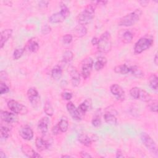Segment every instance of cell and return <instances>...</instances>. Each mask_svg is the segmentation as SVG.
I'll return each mask as SVG.
<instances>
[{"mask_svg": "<svg viewBox=\"0 0 158 158\" xmlns=\"http://www.w3.org/2000/svg\"><path fill=\"white\" fill-rule=\"evenodd\" d=\"M154 64L157 65V64H158V57H157V54L156 53L155 54V56H154Z\"/></svg>", "mask_w": 158, "mask_h": 158, "instance_id": "cell-50", "label": "cell"}, {"mask_svg": "<svg viewBox=\"0 0 158 158\" xmlns=\"http://www.w3.org/2000/svg\"><path fill=\"white\" fill-rule=\"evenodd\" d=\"M68 72L71 78V82L73 86H78L80 83V75L77 69L73 66L68 68Z\"/></svg>", "mask_w": 158, "mask_h": 158, "instance_id": "cell-9", "label": "cell"}, {"mask_svg": "<svg viewBox=\"0 0 158 158\" xmlns=\"http://www.w3.org/2000/svg\"><path fill=\"white\" fill-rule=\"evenodd\" d=\"M144 102H149L152 99V97L151 95L145 90L139 88V95H138V99Z\"/></svg>", "mask_w": 158, "mask_h": 158, "instance_id": "cell-27", "label": "cell"}, {"mask_svg": "<svg viewBox=\"0 0 158 158\" xmlns=\"http://www.w3.org/2000/svg\"><path fill=\"white\" fill-rule=\"evenodd\" d=\"M133 38V35L129 30H126L122 35V41L124 43H130Z\"/></svg>", "mask_w": 158, "mask_h": 158, "instance_id": "cell-31", "label": "cell"}, {"mask_svg": "<svg viewBox=\"0 0 158 158\" xmlns=\"http://www.w3.org/2000/svg\"><path fill=\"white\" fill-rule=\"evenodd\" d=\"M9 91V86L2 81H1L0 83V94H3L5 93H7Z\"/></svg>", "mask_w": 158, "mask_h": 158, "instance_id": "cell-39", "label": "cell"}, {"mask_svg": "<svg viewBox=\"0 0 158 158\" xmlns=\"http://www.w3.org/2000/svg\"><path fill=\"white\" fill-rule=\"evenodd\" d=\"M10 130L9 128L1 125V137L2 138H7L10 136Z\"/></svg>", "mask_w": 158, "mask_h": 158, "instance_id": "cell-34", "label": "cell"}, {"mask_svg": "<svg viewBox=\"0 0 158 158\" xmlns=\"http://www.w3.org/2000/svg\"><path fill=\"white\" fill-rule=\"evenodd\" d=\"M61 96H62V98L65 100H70L72 98V94L71 93L66 92V91L62 93Z\"/></svg>", "mask_w": 158, "mask_h": 158, "instance_id": "cell-43", "label": "cell"}, {"mask_svg": "<svg viewBox=\"0 0 158 158\" xmlns=\"http://www.w3.org/2000/svg\"><path fill=\"white\" fill-rule=\"evenodd\" d=\"M49 125V118L48 117H43L38 122V128L41 133L46 134L48 130Z\"/></svg>", "mask_w": 158, "mask_h": 158, "instance_id": "cell-15", "label": "cell"}, {"mask_svg": "<svg viewBox=\"0 0 158 158\" xmlns=\"http://www.w3.org/2000/svg\"><path fill=\"white\" fill-rule=\"evenodd\" d=\"M73 33L77 37H83L86 35L87 33V29L85 26L78 25L74 28Z\"/></svg>", "mask_w": 158, "mask_h": 158, "instance_id": "cell-23", "label": "cell"}, {"mask_svg": "<svg viewBox=\"0 0 158 158\" xmlns=\"http://www.w3.org/2000/svg\"><path fill=\"white\" fill-rule=\"evenodd\" d=\"M93 64V59L89 57H86L83 60L81 63V75L84 79H87L89 77Z\"/></svg>", "mask_w": 158, "mask_h": 158, "instance_id": "cell-7", "label": "cell"}, {"mask_svg": "<svg viewBox=\"0 0 158 158\" xmlns=\"http://www.w3.org/2000/svg\"><path fill=\"white\" fill-rule=\"evenodd\" d=\"M139 2L142 6H146L149 4V1H139Z\"/></svg>", "mask_w": 158, "mask_h": 158, "instance_id": "cell-49", "label": "cell"}, {"mask_svg": "<svg viewBox=\"0 0 158 158\" xmlns=\"http://www.w3.org/2000/svg\"><path fill=\"white\" fill-rule=\"evenodd\" d=\"M116 157H123V155L122 154V152L121 151L120 149H118L116 152Z\"/></svg>", "mask_w": 158, "mask_h": 158, "instance_id": "cell-48", "label": "cell"}, {"mask_svg": "<svg viewBox=\"0 0 158 158\" xmlns=\"http://www.w3.org/2000/svg\"><path fill=\"white\" fill-rule=\"evenodd\" d=\"M60 13L65 17L67 18L69 15H70V11H69V8L66 6V5L62 2L60 3Z\"/></svg>", "mask_w": 158, "mask_h": 158, "instance_id": "cell-36", "label": "cell"}, {"mask_svg": "<svg viewBox=\"0 0 158 158\" xmlns=\"http://www.w3.org/2000/svg\"><path fill=\"white\" fill-rule=\"evenodd\" d=\"M112 94L115 95L118 100L123 101L125 99V92L122 88L117 84H113L110 87Z\"/></svg>", "mask_w": 158, "mask_h": 158, "instance_id": "cell-13", "label": "cell"}, {"mask_svg": "<svg viewBox=\"0 0 158 158\" xmlns=\"http://www.w3.org/2000/svg\"><path fill=\"white\" fill-rule=\"evenodd\" d=\"M0 116L1 120L7 123H11L17 122L18 121L19 117L15 113H12L7 111L1 110L0 112Z\"/></svg>", "mask_w": 158, "mask_h": 158, "instance_id": "cell-10", "label": "cell"}, {"mask_svg": "<svg viewBox=\"0 0 158 158\" xmlns=\"http://www.w3.org/2000/svg\"><path fill=\"white\" fill-rule=\"evenodd\" d=\"M51 31V28L49 25L46 24L44 25H43L41 28V33L43 35H47L48 33H49Z\"/></svg>", "mask_w": 158, "mask_h": 158, "instance_id": "cell-42", "label": "cell"}, {"mask_svg": "<svg viewBox=\"0 0 158 158\" xmlns=\"http://www.w3.org/2000/svg\"><path fill=\"white\" fill-rule=\"evenodd\" d=\"M24 48H18L16 49L13 53V58L15 60H17L19 58H20L22 57V56L23 55V52H24Z\"/></svg>", "mask_w": 158, "mask_h": 158, "instance_id": "cell-37", "label": "cell"}, {"mask_svg": "<svg viewBox=\"0 0 158 158\" xmlns=\"http://www.w3.org/2000/svg\"><path fill=\"white\" fill-rule=\"evenodd\" d=\"M21 149H22V152L25 155L27 156V157H33V158H35V157H41L40 154H38L37 152H36L33 149V148L30 146L28 144H24L21 147Z\"/></svg>", "mask_w": 158, "mask_h": 158, "instance_id": "cell-14", "label": "cell"}, {"mask_svg": "<svg viewBox=\"0 0 158 158\" xmlns=\"http://www.w3.org/2000/svg\"><path fill=\"white\" fill-rule=\"evenodd\" d=\"M78 140L81 144L86 146H90L92 143L91 139L87 135L84 133H81L78 135Z\"/></svg>", "mask_w": 158, "mask_h": 158, "instance_id": "cell-21", "label": "cell"}, {"mask_svg": "<svg viewBox=\"0 0 158 158\" xmlns=\"http://www.w3.org/2000/svg\"><path fill=\"white\" fill-rule=\"evenodd\" d=\"M97 45L98 51L101 52L107 53L111 50L112 40L109 31H105L101 35Z\"/></svg>", "mask_w": 158, "mask_h": 158, "instance_id": "cell-3", "label": "cell"}, {"mask_svg": "<svg viewBox=\"0 0 158 158\" xmlns=\"http://www.w3.org/2000/svg\"><path fill=\"white\" fill-rule=\"evenodd\" d=\"M28 49L32 52H36L39 49L40 46L38 43L33 39H30L27 43Z\"/></svg>", "mask_w": 158, "mask_h": 158, "instance_id": "cell-26", "label": "cell"}, {"mask_svg": "<svg viewBox=\"0 0 158 158\" xmlns=\"http://www.w3.org/2000/svg\"><path fill=\"white\" fill-rule=\"evenodd\" d=\"M67 109L71 117L75 120L79 121L81 118V113L78 109L75 107V106L72 102H69L67 104Z\"/></svg>", "mask_w": 158, "mask_h": 158, "instance_id": "cell-11", "label": "cell"}, {"mask_svg": "<svg viewBox=\"0 0 158 158\" xmlns=\"http://www.w3.org/2000/svg\"><path fill=\"white\" fill-rule=\"evenodd\" d=\"M44 111L48 116H52L54 114V109L49 101H47L44 106Z\"/></svg>", "mask_w": 158, "mask_h": 158, "instance_id": "cell-33", "label": "cell"}, {"mask_svg": "<svg viewBox=\"0 0 158 158\" xmlns=\"http://www.w3.org/2000/svg\"><path fill=\"white\" fill-rule=\"evenodd\" d=\"M99 41V38L97 37H93L91 40V43L93 45H97Z\"/></svg>", "mask_w": 158, "mask_h": 158, "instance_id": "cell-47", "label": "cell"}, {"mask_svg": "<svg viewBox=\"0 0 158 158\" xmlns=\"http://www.w3.org/2000/svg\"><path fill=\"white\" fill-rule=\"evenodd\" d=\"M0 157L1 158H6V156L5 153L2 150L0 151Z\"/></svg>", "mask_w": 158, "mask_h": 158, "instance_id": "cell-51", "label": "cell"}, {"mask_svg": "<svg viewBox=\"0 0 158 158\" xmlns=\"http://www.w3.org/2000/svg\"><path fill=\"white\" fill-rule=\"evenodd\" d=\"M142 13V10L140 9H137L133 12L122 17L119 20L118 24L120 26L124 27H130L133 25L140 19Z\"/></svg>", "mask_w": 158, "mask_h": 158, "instance_id": "cell-2", "label": "cell"}, {"mask_svg": "<svg viewBox=\"0 0 158 158\" xmlns=\"http://www.w3.org/2000/svg\"><path fill=\"white\" fill-rule=\"evenodd\" d=\"M91 123H92V125L95 127H99L101 124V120L100 117H99L98 115L94 117L92 119Z\"/></svg>", "mask_w": 158, "mask_h": 158, "instance_id": "cell-40", "label": "cell"}, {"mask_svg": "<svg viewBox=\"0 0 158 158\" xmlns=\"http://www.w3.org/2000/svg\"><path fill=\"white\" fill-rule=\"evenodd\" d=\"M62 75V70L59 65H56L54 66L51 71V76L52 77L56 80H59Z\"/></svg>", "mask_w": 158, "mask_h": 158, "instance_id": "cell-24", "label": "cell"}, {"mask_svg": "<svg viewBox=\"0 0 158 158\" xmlns=\"http://www.w3.org/2000/svg\"><path fill=\"white\" fill-rule=\"evenodd\" d=\"M153 43V38L151 36H144L141 38L135 43L134 52L135 54H139L143 51L148 49Z\"/></svg>", "mask_w": 158, "mask_h": 158, "instance_id": "cell-4", "label": "cell"}, {"mask_svg": "<svg viewBox=\"0 0 158 158\" xmlns=\"http://www.w3.org/2000/svg\"><path fill=\"white\" fill-rule=\"evenodd\" d=\"M66 18L60 13V12H59L52 14L49 18V21L51 23H60V22H62Z\"/></svg>", "mask_w": 158, "mask_h": 158, "instance_id": "cell-18", "label": "cell"}, {"mask_svg": "<svg viewBox=\"0 0 158 158\" xmlns=\"http://www.w3.org/2000/svg\"><path fill=\"white\" fill-rule=\"evenodd\" d=\"M7 106L10 110L17 114L25 115L28 112V109L26 106L14 99H10L7 102Z\"/></svg>", "mask_w": 158, "mask_h": 158, "instance_id": "cell-6", "label": "cell"}, {"mask_svg": "<svg viewBox=\"0 0 158 158\" xmlns=\"http://www.w3.org/2000/svg\"><path fill=\"white\" fill-rule=\"evenodd\" d=\"M95 7L94 4H88L77 16V20L79 25H85L89 23L94 16Z\"/></svg>", "mask_w": 158, "mask_h": 158, "instance_id": "cell-1", "label": "cell"}, {"mask_svg": "<svg viewBox=\"0 0 158 158\" xmlns=\"http://www.w3.org/2000/svg\"><path fill=\"white\" fill-rule=\"evenodd\" d=\"M35 145L36 148L40 151H44L48 149L49 146V143L40 137H37L35 139Z\"/></svg>", "mask_w": 158, "mask_h": 158, "instance_id": "cell-17", "label": "cell"}, {"mask_svg": "<svg viewBox=\"0 0 158 158\" xmlns=\"http://www.w3.org/2000/svg\"><path fill=\"white\" fill-rule=\"evenodd\" d=\"M114 70L117 73L127 74L128 73H130V67L128 66L126 64H121L115 66Z\"/></svg>", "mask_w": 158, "mask_h": 158, "instance_id": "cell-19", "label": "cell"}, {"mask_svg": "<svg viewBox=\"0 0 158 158\" xmlns=\"http://www.w3.org/2000/svg\"><path fill=\"white\" fill-rule=\"evenodd\" d=\"M107 63V59L105 57H99L94 64V69L97 71L102 69Z\"/></svg>", "mask_w": 158, "mask_h": 158, "instance_id": "cell-25", "label": "cell"}, {"mask_svg": "<svg viewBox=\"0 0 158 158\" xmlns=\"http://www.w3.org/2000/svg\"><path fill=\"white\" fill-rule=\"evenodd\" d=\"M139 88L138 87H133L131 88L130 90V96L135 99H138V95H139Z\"/></svg>", "mask_w": 158, "mask_h": 158, "instance_id": "cell-38", "label": "cell"}, {"mask_svg": "<svg viewBox=\"0 0 158 158\" xmlns=\"http://www.w3.org/2000/svg\"><path fill=\"white\" fill-rule=\"evenodd\" d=\"M91 99H87L79 106L78 109L80 113L84 114L91 108Z\"/></svg>", "mask_w": 158, "mask_h": 158, "instance_id": "cell-20", "label": "cell"}, {"mask_svg": "<svg viewBox=\"0 0 158 158\" xmlns=\"http://www.w3.org/2000/svg\"><path fill=\"white\" fill-rule=\"evenodd\" d=\"M72 39H73V37H72V35H70V34H66V35H65L63 36L62 41H63V43L64 44H70L72 42Z\"/></svg>", "mask_w": 158, "mask_h": 158, "instance_id": "cell-41", "label": "cell"}, {"mask_svg": "<svg viewBox=\"0 0 158 158\" xmlns=\"http://www.w3.org/2000/svg\"><path fill=\"white\" fill-rule=\"evenodd\" d=\"M148 102V107L150 110L153 112H157V101L156 100H152V99Z\"/></svg>", "mask_w": 158, "mask_h": 158, "instance_id": "cell-35", "label": "cell"}, {"mask_svg": "<svg viewBox=\"0 0 158 158\" xmlns=\"http://www.w3.org/2000/svg\"><path fill=\"white\" fill-rule=\"evenodd\" d=\"M20 136L25 140H31L33 137V131L28 125H23L19 129Z\"/></svg>", "mask_w": 158, "mask_h": 158, "instance_id": "cell-12", "label": "cell"}, {"mask_svg": "<svg viewBox=\"0 0 158 158\" xmlns=\"http://www.w3.org/2000/svg\"><path fill=\"white\" fill-rule=\"evenodd\" d=\"M158 78L156 74H152L149 78V84L150 87L155 90L157 91L158 88Z\"/></svg>", "mask_w": 158, "mask_h": 158, "instance_id": "cell-29", "label": "cell"}, {"mask_svg": "<svg viewBox=\"0 0 158 158\" xmlns=\"http://www.w3.org/2000/svg\"><path fill=\"white\" fill-rule=\"evenodd\" d=\"M80 156L81 157H84V158L91 157V156L89 153H88V152H86V151H84L80 152Z\"/></svg>", "mask_w": 158, "mask_h": 158, "instance_id": "cell-46", "label": "cell"}, {"mask_svg": "<svg viewBox=\"0 0 158 158\" xmlns=\"http://www.w3.org/2000/svg\"><path fill=\"white\" fill-rule=\"evenodd\" d=\"M60 130V128H59V125H56L55 126H54L52 128V133H53V135H57L59 133Z\"/></svg>", "mask_w": 158, "mask_h": 158, "instance_id": "cell-44", "label": "cell"}, {"mask_svg": "<svg viewBox=\"0 0 158 158\" xmlns=\"http://www.w3.org/2000/svg\"><path fill=\"white\" fill-rule=\"evenodd\" d=\"M58 125L61 132H66L69 128V122L67 118L66 117H62L60 120Z\"/></svg>", "mask_w": 158, "mask_h": 158, "instance_id": "cell-28", "label": "cell"}, {"mask_svg": "<svg viewBox=\"0 0 158 158\" xmlns=\"http://www.w3.org/2000/svg\"><path fill=\"white\" fill-rule=\"evenodd\" d=\"M104 118L105 122L109 125H117V118L114 114H112L110 112H106L104 115Z\"/></svg>", "mask_w": 158, "mask_h": 158, "instance_id": "cell-22", "label": "cell"}, {"mask_svg": "<svg viewBox=\"0 0 158 158\" xmlns=\"http://www.w3.org/2000/svg\"><path fill=\"white\" fill-rule=\"evenodd\" d=\"M140 138L143 144L147 148V149H149L152 154L157 156V148L155 141L152 139V138L149 135L144 132L141 133Z\"/></svg>", "mask_w": 158, "mask_h": 158, "instance_id": "cell-5", "label": "cell"}, {"mask_svg": "<svg viewBox=\"0 0 158 158\" xmlns=\"http://www.w3.org/2000/svg\"><path fill=\"white\" fill-rule=\"evenodd\" d=\"M12 34V29H6L1 31V39H0V48H3L5 43L11 37Z\"/></svg>", "mask_w": 158, "mask_h": 158, "instance_id": "cell-16", "label": "cell"}, {"mask_svg": "<svg viewBox=\"0 0 158 158\" xmlns=\"http://www.w3.org/2000/svg\"><path fill=\"white\" fill-rule=\"evenodd\" d=\"M130 73L137 78H142L144 77V72L138 66H130Z\"/></svg>", "mask_w": 158, "mask_h": 158, "instance_id": "cell-30", "label": "cell"}, {"mask_svg": "<svg viewBox=\"0 0 158 158\" xmlns=\"http://www.w3.org/2000/svg\"><path fill=\"white\" fill-rule=\"evenodd\" d=\"M73 58V54L70 50L65 51L62 56V60L65 63L70 62L72 60Z\"/></svg>", "mask_w": 158, "mask_h": 158, "instance_id": "cell-32", "label": "cell"}, {"mask_svg": "<svg viewBox=\"0 0 158 158\" xmlns=\"http://www.w3.org/2000/svg\"><path fill=\"white\" fill-rule=\"evenodd\" d=\"M48 4H49V1H41L39 2V6L41 8H45L48 6Z\"/></svg>", "mask_w": 158, "mask_h": 158, "instance_id": "cell-45", "label": "cell"}, {"mask_svg": "<svg viewBox=\"0 0 158 158\" xmlns=\"http://www.w3.org/2000/svg\"><path fill=\"white\" fill-rule=\"evenodd\" d=\"M70 156L69 155H64V156H62V157H70Z\"/></svg>", "mask_w": 158, "mask_h": 158, "instance_id": "cell-52", "label": "cell"}, {"mask_svg": "<svg viewBox=\"0 0 158 158\" xmlns=\"http://www.w3.org/2000/svg\"><path fill=\"white\" fill-rule=\"evenodd\" d=\"M27 96L34 108H38L40 106L41 101L38 91L35 88H30L27 91Z\"/></svg>", "mask_w": 158, "mask_h": 158, "instance_id": "cell-8", "label": "cell"}]
</instances>
